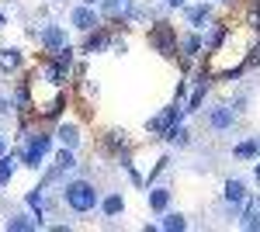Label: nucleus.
<instances>
[{
  "label": "nucleus",
  "instance_id": "1",
  "mask_svg": "<svg viewBox=\"0 0 260 232\" xmlns=\"http://www.w3.org/2000/svg\"><path fill=\"white\" fill-rule=\"evenodd\" d=\"M62 201H66L70 212L87 215V212H94V208L101 205V194L94 191L90 180H70V184L62 187Z\"/></svg>",
  "mask_w": 260,
  "mask_h": 232
},
{
  "label": "nucleus",
  "instance_id": "2",
  "mask_svg": "<svg viewBox=\"0 0 260 232\" xmlns=\"http://www.w3.org/2000/svg\"><path fill=\"white\" fill-rule=\"evenodd\" d=\"M42 70L49 73V80L52 83H66V80L73 77V49L66 45V49H59V52H49V59L42 62Z\"/></svg>",
  "mask_w": 260,
  "mask_h": 232
},
{
  "label": "nucleus",
  "instance_id": "3",
  "mask_svg": "<svg viewBox=\"0 0 260 232\" xmlns=\"http://www.w3.org/2000/svg\"><path fill=\"white\" fill-rule=\"evenodd\" d=\"M49 146H52V136H45V132H31L28 136V146H24V153H21V167H28V170H39L45 153H49Z\"/></svg>",
  "mask_w": 260,
  "mask_h": 232
},
{
  "label": "nucleus",
  "instance_id": "4",
  "mask_svg": "<svg viewBox=\"0 0 260 232\" xmlns=\"http://www.w3.org/2000/svg\"><path fill=\"white\" fill-rule=\"evenodd\" d=\"M149 45L163 52V56H174L177 52V31H174V24H167V21H156L153 28H149Z\"/></svg>",
  "mask_w": 260,
  "mask_h": 232
},
{
  "label": "nucleus",
  "instance_id": "5",
  "mask_svg": "<svg viewBox=\"0 0 260 232\" xmlns=\"http://www.w3.org/2000/svg\"><path fill=\"white\" fill-rule=\"evenodd\" d=\"M180 115H184V104H177V101H174L170 108H163L160 115H153L149 121H146V132H149V136H167V132H170V128L180 121Z\"/></svg>",
  "mask_w": 260,
  "mask_h": 232
},
{
  "label": "nucleus",
  "instance_id": "6",
  "mask_svg": "<svg viewBox=\"0 0 260 232\" xmlns=\"http://www.w3.org/2000/svg\"><path fill=\"white\" fill-rule=\"evenodd\" d=\"M35 39H39V45L45 52H59V49L70 45V42H66V31H62L59 24H45L42 31H35Z\"/></svg>",
  "mask_w": 260,
  "mask_h": 232
},
{
  "label": "nucleus",
  "instance_id": "7",
  "mask_svg": "<svg viewBox=\"0 0 260 232\" xmlns=\"http://www.w3.org/2000/svg\"><path fill=\"white\" fill-rule=\"evenodd\" d=\"M233 125H236V108H233V104H215V108L208 111V128L229 132Z\"/></svg>",
  "mask_w": 260,
  "mask_h": 232
},
{
  "label": "nucleus",
  "instance_id": "8",
  "mask_svg": "<svg viewBox=\"0 0 260 232\" xmlns=\"http://www.w3.org/2000/svg\"><path fill=\"white\" fill-rule=\"evenodd\" d=\"M70 21H73V28H80V31H94V28H101V14L90 7V4L73 7V11H70Z\"/></svg>",
  "mask_w": 260,
  "mask_h": 232
},
{
  "label": "nucleus",
  "instance_id": "9",
  "mask_svg": "<svg viewBox=\"0 0 260 232\" xmlns=\"http://www.w3.org/2000/svg\"><path fill=\"white\" fill-rule=\"evenodd\" d=\"M187 24H191L194 31H205V28L219 24V21H215V11H212V4H194V7H187Z\"/></svg>",
  "mask_w": 260,
  "mask_h": 232
},
{
  "label": "nucleus",
  "instance_id": "10",
  "mask_svg": "<svg viewBox=\"0 0 260 232\" xmlns=\"http://www.w3.org/2000/svg\"><path fill=\"white\" fill-rule=\"evenodd\" d=\"M136 11V0H101V14L108 21H128Z\"/></svg>",
  "mask_w": 260,
  "mask_h": 232
},
{
  "label": "nucleus",
  "instance_id": "11",
  "mask_svg": "<svg viewBox=\"0 0 260 232\" xmlns=\"http://www.w3.org/2000/svg\"><path fill=\"white\" fill-rule=\"evenodd\" d=\"M21 66H24V52L14 49V45H4L0 49V73L4 77H14V73H21Z\"/></svg>",
  "mask_w": 260,
  "mask_h": 232
},
{
  "label": "nucleus",
  "instance_id": "12",
  "mask_svg": "<svg viewBox=\"0 0 260 232\" xmlns=\"http://www.w3.org/2000/svg\"><path fill=\"white\" fill-rule=\"evenodd\" d=\"M42 225H45V222L35 218V215H7V222H4L7 232H35V229H42Z\"/></svg>",
  "mask_w": 260,
  "mask_h": 232
},
{
  "label": "nucleus",
  "instance_id": "13",
  "mask_svg": "<svg viewBox=\"0 0 260 232\" xmlns=\"http://www.w3.org/2000/svg\"><path fill=\"white\" fill-rule=\"evenodd\" d=\"M56 139H59V146H66V149H77L80 146V125L77 121H59V128H56Z\"/></svg>",
  "mask_w": 260,
  "mask_h": 232
},
{
  "label": "nucleus",
  "instance_id": "14",
  "mask_svg": "<svg viewBox=\"0 0 260 232\" xmlns=\"http://www.w3.org/2000/svg\"><path fill=\"white\" fill-rule=\"evenodd\" d=\"M170 197H174V191H170V187H149V191H146L149 212H156V215H163L167 208H170Z\"/></svg>",
  "mask_w": 260,
  "mask_h": 232
},
{
  "label": "nucleus",
  "instance_id": "15",
  "mask_svg": "<svg viewBox=\"0 0 260 232\" xmlns=\"http://www.w3.org/2000/svg\"><path fill=\"white\" fill-rule=\"evenodd\" d=\"M177 49H180V56H184V59H198V56H201V49H205V39H201L198 31H191V35H180V39H177Z\"/></svg>",
  "mask_w": 260,
  "mask_h": 232
},
{
  "label": "nucleus",
  "instance_id": "16",
  "mask_svg": "<svg viewBox=\"0 0 260 232\" xmlns=\"http://www.w3.org/2000/svg\"><path fill=\"white\" fill-rule=\"evenodd\" d=\"M111 39H115L111 31H104V28H94V31H87V42H83V52H90V56H94V52H104V49L111 45Z\"/></svg>",
  "mask_w": 260,
  "mask_h": 232
},
{
  "label": "nucleus",
  "instance_id": "17",
  "mask_svg": "<svg viewBox=\"0 0 260 232\" xmlns=\"http://www.w3.org/2000/svg\"><path fill=\"white\" fill-rule=\"evenodd\" d=\"M222 197H225V205H229V208H240L243 201H246V184H243V180H225Z\"/></svg>",
  "mask_w": 260,
  "mask_h": 232
},
{
  "label": "nucleus",
  "instance_id": "18",
  "mask_svg": "<svg viewBox=\"0 0 260 232\" xmlns=\"http://www.w3.org/2000/svg\"><path fill=\"white\" fill-rule=\"evenodd\" d=\"M104 149H111V153H128L132 149V142H128V132L125 128H111L108 136H104Z\"/></svg>",
  "mask_w": 260,
  "mask_h": 232
},
{
  "label": "nucleus",
  "instance_id": "19",
  "mask_svg": "<svg viewBox=\"0 0 260 232\" xmlns=\"http://www.w3.org/2000/svg\"><path fill=\"white\" fill-rule=\"evenodd\" d=\"M98 208H101L104 215H108V218H118V215L125 212V197H121V194L115 191V194H108V197H101V205H98Z\"/></svg>",
  "mask_w": 260,
  "mask_h": 232
},
{
  "label": "nucleus",
  "instance_id": "20",
  "mask_svg": "<svg viewBox=\"0 0 260 232\" xmlns=\"http://www.w3.org/2000/svg\"><path fill=\"white\" fill-rule=\"evenodd\" d=\"M18 167H21V156H14V153H11V156H7V153L0 156V187H7V184H11V177H14Z\"/></svg>",
  "mask_w": 260,
  "mask_h": 232
},
{
  "label": "nucleus",
  "instance_id": "21",
  "mask_svg": "<svg viewBox=\"0 0 260 232\" xmlns=\"http://www.w3.org/2000/svg\"><path fill=\"white\" fill-rule=\"evenodd\" d=\"M240 225H243L246 232H257V229H260V208H257V201H250V205H246V212H243Z\"/></svg>",
  "mask_w": 260,
  "mask_h": 232
},
{
  "label": "nucleus",
  "instance_id": "22",
  "mask_svg": "<svg viewBox=\"0 0 260 232\" xmlns=\"http://www.w3.org/2000/svg\"><path fill=\"white\" fill-rule=\"evenodd\" d=\"M73 167H77V156H73V149H66V146H62L59 153H56V167H52V170L66 174V170H73Z\"/></svg>",
  "mask_w": 260,
  "mask_h": 232
},
{
  "label": "nucleus",
  "instance_id": "23",
  "mask_svg": "<svg viewBox=\"0 0 260 232\" xmlns=\"http://www.w3.org/2000/svg\"><path fill=\"white\" fill-rule=\"evenodd\" d=\"M163 139H167L170 146H187V142H191V132H187V128H184V125L177 121V125H174V128H170V132H167Z\"/></svg>",
  "mask_w": 260,
  "mask_h": 232
},
{
  "label": "nucleus",
  "instance_id": "24",
  "mask_svg": "<svg viewBox=\"0 0 260 232\" xmlns=\"http://www.w3.org/2000/svg\"><path fill=\"white\" fill-rule=\"evenodd\" d=\"M160 229L163 232H184L187 229V218H184V215H163Z\"/></svg>",
  "mask_w": 260,
  "mask_h": 232
},
{
  "label": "nucleus",
  "instance_id": "25",
  "mask_svg": "<svg viewBox=\"0 0 260 232\" xmlns=\"http://www.w3.org/2000/svg\"><path fill=\"white\" fill-rule=\"evenodd\" d=\"M24 201H28V208L35 212V218H42V212H45V197H42V187L28 191V194H24Z\"/></svg>",
  "mask_w": 260,
  "mask_h": 232
},
{
  "label": "nucleus",
  "instance_id": "26",
  "mask_svg": "<svg viewBox=\"0 0 260 232\" xmlns=\"http://www.w3.org/2000/svg\"><path fill=\"white\" fill-rule=\"evenodd\" d=\"M233 156H236V159H257V139H250V142H240V146H236V149H233Z\"/></svg>",
  "mask_w": 260,
  "mask_h": 232
},
{
  "label": "nucleus",
  "instance_id": "27",
  "mask_svg": "<svg viewBox=\"0 0 260 232\" xmlns=\"http://www.w3.org/2000/svg\"><path fill=\"white\" fill-rule=\"evenodd\" d=\"M167 167H170V159H167V156H160V159H156V167H153V170H149V177H146V187H149V184H153V180H156Z\"/></svg>",
  "mask_w": 260,
  "mask_h": 232
},
{
  "label": "nucleus",
  "instance_id": "28",
  "mask_svg": "<svg viewBox=\"0 0 260 232\" xmlns=\"http://www.w3.org/2000/svg\"><path fill=\"white\" fill-rule=\"evenodd\" d=\"M14 111H18V108H14V101H11L7 94H0V118H11Z\"/></svg>",
  "mask_w": 260,
  "mask_h": 232
},
{
  "label": "nucleus",
  "instance_id": "29",
  "mask_svg": "<svg viewBox=\"0 0 260 232\" xmlns=\"http://www.w3.org/2000/svg\"><path fill=\"white\" fill-rule=\"evenodd\" d=\"M246 28H250V31H260V7H250V14H246Z\"/></svg>",
  "mask_w": 260,
  "mask_h": 232
},
{
  "label": "nucleus",
  "instance_id": "30",
  "mask_svg": "<svg viewBox=\"0 0 260 232\" xmlns=\"http://www.w3.org/2000/svg\"><path fill=\"white\" fill-rule=\"evenodd\" d=\"M7 153V136H4V132H0V156Z\"/></svg>",
  "mask_w": 260,
  "mask_h": 232
},
{
  "label": "nucleus",
  "instance_id": "31",
  "mask_svg": "<svg viewBox=\"0 0 260 232\" xmlns=\"http://www.w3.org/2000/svg\"><path fill=\"white\" fill-rule=\"evenodd\" d=\"M187 0H167V7H184Z\"/></svg>",
  "mask_w": 260,
  "mask_h": 232
},
{
  "label": "nucleus",
  "instance_id": "32",
  "mask_svg": "<svg viewBox=\"0 0 260 232\" xmlns=\"http://www.w3.org/2000/svg\"><path fill=\"white\" fill-rule=\"evenodd\" d=\"M80 4H90V7H98V4H101V0H80Z\"/></svg>",
  "mask_w": 260,
  "mask_h": 232
},
{
  "label": "nucleus",
  "instance_id": "33",
  "mask_svg": "<svg viewBox=\"0 0 260 232\" xmlns=\"http://www.w3.org/2000/svg\"><path fill=\"white\" fill-rule=\"evenodd\" d=\"M253 177H257V180H260V163H257V170H253Z\"/></svg>",
  "mask_w": 260,
  "mask_h": 232
},
{
  "label": "nucleus",
  "instance_id": "34",
  "mask_svg": "<svg viewBox=\"0 0 260 232\" xmlns=\"http://www.w3.org/2000/svg\"><path fill=\"white\" fill-rule=\"evenodd\" d=\"M4 24H7V18H4V14H0V28H4Z\"/></svg>",
  "mask_w": 260,
  "mask_h": 232
},
{
  "label": "nucleus",
  "instance_id": "35",
  "mask_svg": "<svg viewBox=\"0 0 260 232\" xmlns=\"http://www.w3.org/2000/svg\"><path fill=\"white\" fill-rule=\"evenodd\" d=\"M250 4H253V7H260V0H250Z\"/></svg>",
  "mask_w": 260,
  "mask_h": 232
},
{
  "label": "nucleus",
  "instance_id": "36",
  "mask_svg": "<svg viewBox=\"0 0 260 232\" xmlns=\"http://www.w3.org/2000/svg\"><path fill=\"white\" fill-rule=\"evenodd\" d=\"M257 153H260V136H257Z\"/></svg>",
  "mask_w": 260,
  "mask_h": 232
},
{
  "label": "nucleus",
  "instance_id": "37",
  "mask_svg": "<svg viewBox=\"0 0 260 232\" xmlns=\"http://www.w3.org/2000/svg\"><path fill=\"white\" fill-rule=\"evenodd\" d=\"M215 4H229V0H215Z\"/></svg>",
  "mask_w": 260,
  "mask_h": 232
},
{
  "label": "nucleus",
  "instance_id": "38",
  "mask_svg": "<svg viewBox=\"0 0 260 232\" xmlns=\"http://www.w3.org/2000/svg\"><path fill=\"white\" fill-rule=\"evenodd\" d=\"M257 208H260V197H257Z\"/></svg>",
  "mask_w": 260,
  "mask_h": 232
}]
</instances>
